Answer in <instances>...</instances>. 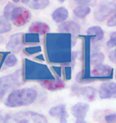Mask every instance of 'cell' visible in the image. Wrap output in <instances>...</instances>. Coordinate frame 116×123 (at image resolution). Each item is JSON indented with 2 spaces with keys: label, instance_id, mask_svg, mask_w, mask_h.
<instances>
[{
  "label": "cell",
  "instance_id": "1",
  "mask_svg": "<svg viewBox=\"0 0 116 123\" xmlns=\"http://www.w3.org/2000/svg\"><path fill=\"white\" fill-rule=\"evenodd\" d=\"M71 34H48L45 38V47L49 61L53 63H68L75 60V54L71 48L75 41Z\"/></svg>",
  "mask_w": 116,
  "mask_h": 123
},
{
  "label": "cell",
  "instance_id": "2",
  "mask_svg": "<svg viewBox=\"0 0 116 123\" xmlns=\"http://www.w3.org/2000/svg\"><path fill=\"white\" fill-rule=\"evenodd\" d=\"M38 98V92L33 88L14 89L9 93L5 105L9 108L28 106L33 104Z\"/></svg>",
  "mask_w": 116,
  "mask_h": 123
},
{
  "label": "cell",
  "instance_id": "3",
  "mask_svg": "<svg viewBox=\"0 0 116 123\" xmlns=\"http://www.w3.org/2000/svg\"><path fill=\"white\" fill-rule=\"evenodd\" d=\"M24 78L26 80H46L53 79L54 77L50 70L45 65L34 62L26 59L24 62Z\"/></svg>",
  "mask_w": 116,
  "mask_h": 123
},
{
  "label": "cell",
  "instance_id": "4",
  "mask_svg": "<svg viewBox=\"0 0 116 123\" xmlns=\"http://www.w3.org/2000/svg\"><path fill=\"white\" fill-rule=\"evenodd\" d=\"M3 122L15 123H46L48 122L45 115L33 111H21L14 114H10L5 116Z\"/></svg>",
  "mask_w": 116,
  "mask_h": 123
},
{
  "label": "cell",
  "instance_id": "5",
  "mask_svg": "<svg viewBox=\"0 0 116 123\" xmlns=\"http://www.w3.org/2000/svg\"><path fill=\"white\" fill-rule=\"evenodd\" d=\"M21 70H16L14 74L4 75L0 78V100L4 98L6 93L14 90L22 84Z\"/></svg>",
  "mask_w": 116,
  "mask_h": 123
},
{
  "label": "cell",
  "instance_id": "6",
  "mask_svg": "<svg viewBox=\"0 0 116 123\" xmlns=\"http://www.w3.org/2000/svg\"><path fill=\"white\" fill-rule=\"evenodd\" d=\"M116 12V0L114 1H105L99 5L94 13L95 20L103 22L107 19L110 14Z\"/></svg>",
  "mask_w": 116,
  "mask_h": 123
},
{
  "label": "cell",
  "instance_id": "7",
  "mask_svg": "<svg viewBox=\"0 0 116 123\" xmlns=\"http://www.w3.org/2000/svg\"><path fill=\"white\" fill-rule=\"evenodd\" d=\"M31 18V13L23 6H15L12 11L10 20L16 26H22Z\"/></svg>",
  "mask_w": 116,
  "mask_h": 123
},
{
  "label": "cell",
  "instance_id": "8",
  "mask_svg": "<svg viewBox=\"0 0 116 123\" xmlns=\"http://www.w3.org/2000/svg\"><path fill=\"white\" fill-rule=\"evenodd\" d=\"M114 70L111 66L106 64H97L94 66V68L90 73V78L95 79H111L113 78Z\"/></svg>",
  "mask_w": 116,
  "mask_h": 123
},
{
  "label": "cell",
  "instance_id": "9",
  "mask_svg": "<svg viewBox=\"0 0 116 123\" xmlns=\"http://www.w3.org/2000/svg\"><path fill=\"white\" fill-rule=\"evenodd\" d=\"M72 94L77 97H83L88 102H93L95 99L97 90L91 86H80L78 85H73L71 88Z\"/></svg>",
  "mask_w": 116,
  "mask_h": 123
},
{
  "label": "cell",
  "instance_id": "10",
  "mask_svg": "<svg viewBox=\"0 0 116 123\" xmlns=\"http://www.w3.org/2000/svg\"><path fill=\"white\" fill-rule=\"evenodd\" d=\"M98 94L101 99H115L116 98V83L114 82H103L98 90Z\"/></svg>",
  "mask_w": 116,
  "mask_h": 123
},
{
  "label": "cell",
  "instance_id": "11",
  "mask_svg": "<svg viewBox=\"0 0 116 123\" xmlns=\"http://www.w3.org/2000/svg\"><path fill=\"white\" fill-rule=\"evenodd\" d=\"M89 110V105L84 102H78L71 108V113L76 119V122H85V117Z\"/></svg>",
  "mask_w": 116,
  "mask_h": 123
},
{
  "label": "cell",
  "instance_id": "12",
  "mask_svg": "<svg viewBox=\"0 0 116 123\" xmlns=\"http://www.w3.org/2000/svg\"><path fill=\"white\" fill-rule=\"evenodd\" d=\"M23 38L24 35L22 33L11 35L6 45V48L13 53L19 52L23 46Z\"/></svg>",
  "mask_w": 116,
  "mask_h": 123
},
{
  "label": "cell",
  "instance_id": "13",
  "mask_svg": "<svg viewBox=\"0 0 116 123\" xmlns=\"http://www.w3.org/2000/svg\"><path fill=\"white\" fill-rule=\"evenodd\" d=\"M40 84L45 89L50 91L62 90L65 87V83L60 78H53V79H46L40 81Z\"/></svg>",
  "mask_w": 116,
  "mask_h": 123
},
{
  "label": "cell",
  "instance_id": "14",
  "mask_svg": "<svg viewBox=\"0 0 116 123\" xmlns=\"http://www.w3.org/2000/svg\"><path fill=\"white\" fill-rule=\"evenodd\" d=\"M58 31L62 33L71 34L73 37H75L80 33V26L72 21L63 22L58 26Z\"/></svg>",
  "mask_w": 116,
  "mask_h": 123
},
{
  "label": "cell",
  "instance_id": "15",
  "mask_svg": "<svg viewBox=\"0 0 116 123\" xmlns=\"http://www.w3.org/2000/svg\"><path fill=\"white\" fill-rule=\"evenodd\" d=\"M49 114L53 117H60V122L61 123L67 122L68 115L66 111V107L65 105L61 104L50 108V110H49Z\"/></svg>",
  "mask_w": 116,
  "mask_h": 123
},
{
  "label": "cell",
  "instance_id": "16",
  "mask_svg": "<svg viewBox=\"0 0 116 123\" xmlns=\"http://www.w3.org/2000/svg\"><path fill=\"white\" fill-rule=\"evenodd\" d=\"M86 34L90 36V41L92 43H98L104 38V31L99 26H91L87 30Z\"/></svg>",
  "mask_w": 116,
  "mask_h": 123
},
{
  "label": "cell",
  "instance_id": "17",
  "mask_svg": "<svg viewBox=\"0 0 116 123\" xmlns=\"http://www.w3.org/2000/svg\"><path fill=\"white\" fill-rule=\"evenodd\" d=\"M49 31V26L48 24L41 23V22H36V23H32L29 27V33H35L44 35V34H48Z\"/></svg>",
  "mask_w": 116,
  "mask_h": 123
},
{
  "label": "cell",
  "instance_id": "18",
  "mask_svg": "<svg viewBox=\"0 0 116 123\" xmlns=\"http://www.w3.org/2000/svg\"><path fill=\"white\" fill-rule=\"evenodd\" d=\"M68 17V11L65 7H59L52 14V18L54 22L61 23L65 22Z\"/></svg>",
  "mask_w": 116,
  "mask_h": 123
},
{
  "label": "cell",
  "instance_id": "19",
  "mask_svg": "<svg viewBox=\"0 0 116 123\" xmlns=\"http://www.w3.org/2000/svg\"><path fill=\"white\" fill-rule=\"evenodd\" d=\"M91 13V8L88 4H79L73 10V14L79 18H84Z\"/></svg>",
  "mask_w": 116,
  "mask_h": 123
},
{
  "label": "cell",
  "instance_id": "20",
  "mask_svg": "<svg viewBox=\"0 0 116 123\" xmlns=\"http://www.w3.org/2000/svg\"><path fill=\"white\" fill-rule=\"evenodd\" d=\"M12 26L10 20L4 15L0 16V34L8 33L11 31Z\"/></svg>",
  "mask_w": 116,
  "mask_h": 123
},
{
  "label": "cell",
  "instance_id": "21",
  "mask_svg": "<svg viewBox=\"0 0 116 123\" xmlns=\"http://www.w3.org/2000/svg\"><path fill=\"white\" fill-rule=\"evenodd\" d=\"M49 4V0H31L29 7L33 10H44Z\"/></svg>",
  "mask_w": 116,
  "mask_h": 123
},
{
  "label": "cell",
  "instance_id": "22",
  "mask_svg": "<svg viewBox=\"0 0 116 123\" xmlns=\"http://www.w3.org/2000/svg\"><path fill=\"white\" fill-rule=\"evenodd\" d=\"M18 63V59L17 57L13 54H9L6 55V58L4 61V68H9V67H13Z\"/></svg>",
  "mask_w": 116,
  "mask_h": 123
},
{
  "label": "cell",
  "instance_id": "23",
  "mask_svg": "<svg viewBox=\"0 0 116 123\" xmlns=\"http://www.w3.org/2000/svg\"><path fill=\"white\" fill-rule=\"evenodd\" d=\"M15 6H16L13 3H8L5 6L4 11H3V15L6 17V18H8L9 20H10V18H11L12 11H13V10Z\"/></svg>",
  "mask_w": 116,
  "mask_h": 123
},
{
  "label": "cell",
  "instance_id": "24",
  "mask_svg": "<svg viewBox=\"0 0 116 123\" xmlns=\"http://www.w3.org/2000/svg\"><path fill=\"white\" fill-rule=\"evenodd\" d=\"M107 46L108 48H114L116 46V31L110 34L109 40L107 42Z\"/></svg>",
  "mask_w": 116,
  "mask_h": 123
},
{
  "label": "cell",
  "instance_id": "25",
  "mask_svg": "<svg viewBox=\"0 0 116 123\" xmlns=\"http://www.w3.org/2000/svg\"><path fill=\"white\" fill-rule=\"evenodd\" d=\"M107 25L109 27H115L116 26V12L109 18L107 22Z\"/></svg>",
  "mask_w": 116,
  "mask_h": 123
},
{
  "label": "cell",
  "instance_id": "26",
  "mask_svg": "<svg viewBox=\"0 0 116 123\" xmlns=\"http://www.w3.org/2000/svg\"><path fill=\"white\" fill-rule=\"evenodd\" d=\"M104 118H105V121L108 123L116 122V113H112V114H107Z\"/></svg>",
  "mask_w": 116,
  "mask_h": 123
},
{
  "label": "cell",
  "instance_id": "27",
  "mask_svg": "<svg viewBox=\"0 0 116 123\" xmlns=\"http://www.w3.org/2000/svg\"><path fill=\"white\" fill-rule=\"evenodd\" d=\"M108 58L111 62L116 64V50L110 51L109 55H108Z\"/></svg>",
  "mask_w": 116,
  "mask_h": 123
},
{
  "label": "cell",
  "instance_id": "28",
  "mask_svg": "<svg viewBox=\"0 0 116 123\" xmlns=\"http://www.w3.org/2000/svg\"><path fill=\"white\" fill-rule=\"evenodd\" d=\"M26 50L29 54V55H31V54L38 53V51H41V48L39 47V46H38V47H34V46H31V47L26 48Z\"/></svg>",
  "mask_w": 116,
  "mask_h": 123
},
{
  "label": "cell",
  "instance_id": "29",
  "mask_svg": "<svg viewBox=\"0 0 116 123\" xmlns=\"http://www.w3.org/2000/svg\"><path fill=\"white\" fill-rule=\"evenodd\" d=\"M65 76L66 79H71V75H72V69L70 66H66L65 67Z\"/></svg>",
  "mask_w": 116,
  "mask_h": 123
},
{
  "label": "cell",
  "instance_id": "30",
  "mask_svg": "<svg viewBox=\"0 0 116 123\" xmlns=\"http://www.w3.org/2000/svg\"><path fill=\"white\" fill-rule=\"evenodd\" d=\"M74 1L78 4H88V3H90L92 0H74Z\"/></svg>",
  "mask_w": 116,
  "mask_h": 123
},
{
  "label": "cell",
  "instance_id": "31",
  "mask_svg": "<svg viewBox=\"0 0 116 123\" xmlns=\"http://www.w3.org/2000/svg\"><path fill=\"white\" fill-rule=\"evenodd\" d=\"M4 119H5V116L3 115V114H2V112L0 110V122H3Z\"/></svg>",
  "mask_w": 116,
  "mask_h": 123
},
{
  "label": "cell",
  "instance_id": "32",
  "mask_svg": "<svg viewBox=\"0 0 116 123\" xmlns=\"http://www.w3.org/2000/svg\"><path fill=\"white\" fill-rule=\"evenodd\" d=\"M29 1H30V0H22V2L23 3H27V2Z\"/></svg>",
  "mask_w": 116,
  "mask_h": 123
},
{
  "label": "cell",
  "instance_id": "33",
  "mask_svg": "<svg viewBox=\"0 0 116 123\" xmlns=\"http://www.w3.org/2000/svg\"><path fill=\"white\" fill-rule=\"evenodd\" d=\"M14 2H15V3H17V2H20V0H12Z\"/></svg>",
  "mask_w": 116,
  "mask_h": 123
},
{
  "label": "cell",
  "instance_id": "34",
  "mask_svg": "<svg viewBox=\"0 0 116 123\" xmlns=\"http://www.w3.org/2000/svg\"><path fill=\"white\" fill-rule=\"evenodd\" d=\"M65 1V0H59V2H64Z\"/></svg>",
  "mask_w": 116,
  "mask_h": 123
},
{
  "label": "cell",
  "instance_id": "35",
  "mask_svg": "<svg viewBox=\"0 0 116 123\" xmlns=\"http://www.w3.org/2000/svg\"><path fill=\"white\" fill-rule=\"evenodd\" d=\"M2 38H1V37H0V44L2 43Z\"/></svg>",
  "mask_w": 116,
  "mask_h": 123
},
{
  "label": "cell",
  "instance_id": "36",
  "mask_svg": "<svg viewBox=\"0 0 116 123\" xmlns=\"http://www.w3.org/2000/svg\"><path fill=\"white\" fill-rule=\"evenodd\" d=\"M2 55H1V54H0V61H1V58H2Z\"/></svg>",
  "mask_w": 116,
  "mask_h": 123
}]
</instances>
